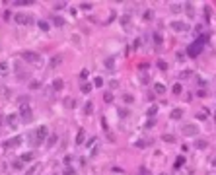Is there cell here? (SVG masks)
I'll return each mask as SVG.
<instances>
[{"mask_svg":"<svg viewBox=\"0 0 216 175\" xmlns=\"http://www.w3.org/2000/svg\"><path fill=\"white\" fill-rule=\"evenodd\" d=\"M20 117H21V121H24V123L33 121V113H31V109H29V105H26V103L20 105Z\"/></svg>","mask_w":216,"mask_h":175,"instance_id":"1","label":"cell"},{"mask_svg":"<svg viewBox=\"0 0 216 175\" xmlns=\"http://www.w3.org/2000/svg\"><path fill=\"white\" fill-rule=\"evenodd\" d=\"M24 60H27V62H33V64H41L43 62V58H41V55H37V53H33V51H26L24 55Z\"/></svg>","mask_w":216,"mask_h":175,"instance_id":"2","label":"cell"},{"mask_svg":"<svg viewBox=\"0 0 216 175\" xmlns=\"http://www.w3.org/2000/svg\"><path fill=\"white\" fill-rule=\"evenodd\" d=\"M201 51H203V43H201L199 39H197L193 45L187 47V55H189V57H199V55H201Z\"/></svg>","mask_w":216,"mask_h":175,"instance_id":"3","label":"cell"},{"mask_svg":"<svg viewBox=\"0 0 216 175\" xmlns=\"http://www.w3.org/2000/svg\"><path fill=\"white\" fill-rule=\"evenodd\" d=\"M14 21H16V24H20V26H27V24H31V21H33V18L29 16V14L20 12V14H16V16H14Z\"/></svg>","mask_w":216,"mask_h":175,"instance_id":"4","label":"cell"},{"mask_svg":"<svg viewBox=\"0 0 216 175\" xmlns=\"http://www.w3.org/2000/svg\"><path fill=\"white\" fill-rule=\"evenodd\" d=\"M47 132H49V130H47V127H39V129L35 130V144H41V142H43V140L47 138Z\"/></svg>","mask_w":216,"mask_h":175,"instance_id":"5","label":"cell"},{"mask_svg":"<svg viewBox=\"0 0 216 175\" xmlns=\"http://www.w3.org/2000/svg\"><path fill=\"white\" fill-rule=\"evenodd\" d=\"M197 132H199V127H197L195 123H187V125H183V134H187V136H195Z\"/></svg>","mask_w":216,"mask_h":175,"instance_id":"6","label":"cell"},{"mask_svg":"<svg viewBox=\"0 0 216 175\" xmlns=\"http://www.w3.org/2000/svg\"><path fill=\"white\" fill-rule=\"evenodd\" d=\"M171 27H173L175 31H185V29H187V24H183V21H171Z\"/></svg>","mask_w":216,"mask_h":175,"instance_id":"7","label":"cell"},{"mask_svg":"<svg viewBox=\"0 0 216 175\" xmlns=\"http://www.w3.org/2000/svg\"><path fill=\"white\" fill-rule=\"evenodd\" d=\"M183 117V109H179V107H175V109L171 111V119H175V121H179Z\"/></svg>","mask_w":216,"mask_h":175,"instance_id":"8","label":"cell"},{"mask_svg":"<svg viewBox=\"0 0 216 175\" xmlns=\"http://www.w3.org/2000/svg\"><path fill=\"white\" fill-rule=\"evenodd\" d=\"M206 146H208V142H206V140H203V138H197V140H195V148L204 150Z\"/></svg>","mask_w":216,"mask_h":175,"instance_id":"9","label":"cell"},{"mask_svg":"<svg viewBox=\"0 0 216 175\" xmlns=\"http://www.w3.org/2000/svg\"><path fill=\"white\" fill-rule=\"evenodd\" d=\"M154 91L162 95V93H165V86H164V84H160V82H158V84H154Z\"/></svg>","mask_w":216,"mask_h":175,"instance_id":"10","label":"cell"},{"mask_svg":"<svg viewBox=\"0 0 216 175\" xmlns=\"http://www.w3.org/2000/svg\"><path fill=\"white\" fill-rule=\"evenodd\" d=\"M64 105L68 107V109H72V107H76V99H72V97H66V99H64Z\"/></svg>","mask_w":216,"mask_h":175,"instance_id":"11","label":"cell"},{"mask_svg":"<svg viewBox=\"0 0 216 175\" xmlns=\"http://www.w3.org/2000/svg\"><path fill=\"white\" fill-rule=\"evenodd\" d=\"M21 142V138L20 136H16V138H14V140H10V142H6L4 144V146H6V148H10V146H18V144Z\"/></svg>","mask_w":216,"mask_h":175,"instance_id":"12","label":"cell"},{"mask_svg":"<svg viewBox=\"0 0 216 175\" xmlns=\"http://www.w3.org/2000/svg\"><path fill=\"white\" fill-rule=\"evenodd\" d=\"M8 64L6 62H0V76H8Z\"/></svg>","mask_w":216,"mask_h":175,"instance_id":"13","label":"cell"},{"mask_svg":"<svg viewBox=\"0 0 216 175\" xmlns=\"http://www.w3.org/2000/svg\"><path fill=\"white\" fill-rule=\"evenodd\" d=\"M18 115H8V119H6V123L10 125V127H16V123H18V119H16Z\"/></svg>","mask_w":216,"mask_h":175,"instance_id":"14","label":"cell"},{"mask_svg":"<svg viewBox=\"0 0 216 175\" xmlns=\"http://www.w3.org/2000/svg\"><path fill=\"white\" fill-rule=\"evenodd\" d=\"M105 66H107V68H109V70H113V68H115V60H113V57L105 58Z\"/></svg>","mask_w":216,"mask_h":175,"instance_id":"15","label":"cell"},{"mask_svg":"<svg viewBox=\"0 0 216 175\" xmlns=\"http://www.w3.org/2000/svg\"><path fill=\"white\" fill-rule=\"evenodd\" d=\"M53 88H55V90H62V80H60V78H57V80L53 82Z\"/></svg>","mask_w":216,"mask_h":175,"instance_id":"16","label":"cell"},{"mask_svg":"<svg viewBox=\"0 0 216 175\" xmlns=\"http://www.w3.org/2000/svg\"><path fill=\"white\" fill-rule=\"evenodd\" d=\"M84 138H86L84 130H80V132H78V136H76V144H82V142H84Z\"/></svg>","mask_w":216,"mask_h":175,"instance_id":"17","label":"cell"},{"mask_svg":"<svg viewBox=\"0 0 216 175\" xmlns=\"http://www.w3.org/2000/svg\"><path fill=\"white\" fill-rule=\"evenodd\" d=\"M103 99L107 101V103H111V101H113V93H111V91H105V93H103Z\"/></svg>","mask_w":216,"mask_h":175,"instance_id":"18","label":"cell"},{"mask_svg":"<svg viewBox=\"0 0 216 175\" xmlns=\"http://www.w3.org/2000/svg\"><path fill=\"white\" fill-rule=\"evenodd\" d=\"M123 101H125V103H132V101H134V97H132L131 93H125V95H123Z\"/></svg>","mask_w":216,"mask_h":175,"instance_id":"19","label":"cell"},{"mask_svg":"<svg viewBox=\"0 0 216 175\" xmlns=\"http://www.w3.org/2000/svg\"><path fill=\"white\" fill-rule=\"evenodd\" d=\"M55 142H57V136L53 134V136H49V140H47V146L51 148V146H55Z\"/></svg>","mask_w":216,"mask_h":175,"instance_id":"20","label":"cell"},{"mask_svg":"<svg viewBox=\"0 0 216 175\" xmlns=\"http://www.w3.org/2000/svg\"><path fill=\"white\" fill-rule=\"evenodd\" d=\"M31 160H33V154H31V152H29V154H24V156H21V162H31Z\"/></svg>","mask_w":216,"mask_h":175,"instance_id":"21","label":"cell"},{"mask_svg":"<svg viewBox=\"0 0 216 175\" xmlns=\"http://www.w3.org/2000/svg\"><path fill=\"white\" fill-rule=\"evenodd\" d=\"M37 171H39V163H35V165H33V167L29 169V171H27V175H35Z\"/></svg>","mask_w":216,"mask_h":175,"instance_id":"22","label":"cell"},{"mask_svg":"<svg viewBox=\"0 0 216 175\" xmlns=\"http://www.w3.org/2000/svg\"><path fill=\"white\" fill-rule=\"evenodd\" d=\"M37 26H39V29H43V31H47V29H49V24H47V21H43V19H41Z\"/></svg>","mask_w":216,"mask_h":175,"instance_id":"23","label":"cell"},{"mask_svg":"<svg viewBox=\"0 0 216 175\" xmlns=\"http://www.w3.org/2000/svg\"><path fill=\"white\" fill-rule=\"evenodd\" d=\"M158 68H160V70H168V64H165V60H158Z\"/></svg>","mask_w":216,"mask_h":175,"instance_id":"24","label":"cell"},{"mask_svg":"<svg viewBox=\"0 0 216 175\" xmlns=\"http://www.w3.org/2000/svg\"><path fill=\"white\" fill-rule=\"evenodd\" d=\"M183 163H185V158H177V160H175V167L179 169L181 165H183Z\"/></svg>","mask_w":216,"mask_h":175,"instance_id":"25","label":"cell"},{"mask_svg":"<svg viewBox=\"0 0 216 175\" xmlns=\"http://www.w3.org/2000/svg\"><path fill=\"white\" fill-rule=\"evenodd\" d=\"M154 43H156V45L162 43V35H160V33H154Z\"/></svg>","mask_w":216,"mask_h":175,"instance_id":"26","label":"cell"},{"mask_svg":"<svg viewBox=\"0 0 216 175\" xmlns=\"http://www.w3.org/2000/svg\"><path fill=\"white\" fill-rule=\"evenodd\" d=\"M164 140H165V142H175V136H171V134H164Z\"/></svg>","mask_w":216,"mask_h":175,"instance_id":"27","label":"cell"},{"mask_svg":"<svg viewBox=\"0 0 216 175\" xmlns=\"http://www.w3.org/2000/svg\"><path fill=\"white\" fill-rule=\"evenodd\" d=\"M129 21H131V19H129V16H123V18H121V24H123L125 27H129Z\"/></svg>","mask_w":216,"mask_h":175,"instance_id":"28","label":"cell"},{"mask_svg":"<svg viewBox=\"0 0 216 175\" xmlns=\"http://www.w3.org/2000/svg\"><path fill=\"white\" fill-rule=\"evenodd\" d=\"M57 64H60V57H55V58L51 60V66H53V68H55Z\"/></svg>","mask_w":216,"mask_h":175,"instance_id":"29","label":"cell"},{"mask_svg":"<svg viewBox=\"0 0 216 175\" xmlns=\"http://www.w3.org/2000/svg\"><path fill=\"white\" fill-rule=\"evenodd\" d=\"M173 93H175V95H179V93H181V84H175V86H173Z\"/></svg>","mask_w":216,"mask_h":175,"instance_id":"30","label":"cell"},{"mask_svg":"<svg viewBox=\"0 0 216 175\" xmlns=\"http://www.w3.org/2000/svg\"><path fill=\"white\" fill-rule=\"evenodd\" d=\"M156 113H158V107H156V105H152V107H150V109H148V115H156Z\"/></svg>","mask_w":216,"mask_h":175,"instance_id":"31","label":"cell"},{"mask_svg":"<svg viewBox=\"0 0 216 175\" xmlns=\"http://www.w3.org/2000/svg\"><path fill=\"white\" fill-rule=\"evenodd\" d=\"M185 8H187V14H189V16H193V4H189V2H187V4H185Z\"/></svg>","mask_w":216,"mask_h":175,"instance_id":"32","label":"cell"},{"mask_svg":"<svg viewBox=\"0 0 216 175\" xmlns=\"http://www.w3.org/2000/svg\"><path fill=\"white\" fill-rule=\"evenodd\" d=\"M171 12H181V4H171Z\"/></svg>","mask_w":216,"mask_h":175,"instance_id":"33","label":"cell"},{"mask_svg":"<svg viewBox=\"0 0 216 175\" xmlns=\"http://www.w3.org/2000/svg\"><path fill=\"white\" fill-rule=\"evenodd\" d=\"M55 24H57L59 27H62V26H64V19H62V18H55Z\"/></svg>","mask_w":216,"mask_h":175,"instance_id":"34","label":"cell"},{"mask_svg":"<svg viewBox=\"0 0 216 175\" xmlns=\"http://www.w3.org/2000/svg\"><path fill=\"white\" fill-rule=\"evenodd\" d=\"M109 88H111V90L119 88V82H117V80H111V82H109Z\"/></svg>","mask_w":216,"mask_h":175,"instance_id":"35","label":"cell"},{"mask_svg":"<svg viewBox=\"0 0 216 175\" xmlns=\"http://www.w3.org/2000/svg\"><path fill=\"white\" fill-rule=\"evenodd\" d=\"M24 167V163H21V160H18V162H14V169H21Z\"/></svg>","mask_w":216,"mask_h":175,"instance_id":"36","label":"cell"},{"mask_svg":"<svg viewBox=\"0 0 216 175\" xmlns=\"http://www.w3.org/2000/svg\"><path fill=\"white\" fill-rule=\"evenodd\" d=\"M64 175H76V171H74L72 167H66L64 169Z\"/></svg>","mask_w":216,"mask_h":175,"instance_id":"37","label":"cell"},{"mask_svg":"<svg viewBox=\"0 0 216 175\" xmlns=\"http://www.w3.org/2000/svg\"><path fill=\"white\" fill-rule=\"evenodd\" d=\"M93 84H96V86H103V78H96V80H93Z\"/></svg>","mask_w":216,"mask_h":175,"instance_id":"38","label":"cell"},{"mask_svg":"<svg viewBox=\"0 0 216 175\" xmlns=\"http://www.w3.org/2000/svg\"><path fill=\"white\" fill-rule=\"evenodd\" d=\"M92 109H93V105H92V103H86V107H84L86 113H92Z\"/></svg>","mask_w":216,"mask_h":175,"instance_id":"39","label":"cell"},{"mask_svg":"<svg viewBox=\"0 0 216 175\" xmlns=\"http://www.w3.org/2000/svg\"><path fill=\"white\" fill-rule=\"evenodd\" d=\"M197 117H199L201 121H204V119H206V113H204V111H201V113H197Z\"/></svg>","mask_w":216,"mask_h":175,"instance_id":"40","label":"cell"},{"mask_svg":"<svg viewBox=\"0 0 216 175\" xmlns=\"http://www.w3.org/2000/svg\"><path fill=\"white\" fill-rule=\"evenodd\" d=\"M90 91V84H84L82 86V93H88Z\"/></svg>","mask_w":216,"mask_h":175,"instance_id":"41","label":"cell"},{"mask_svg":"<svg viewBox=\"0 0 216 175\" xmlns=\"http://www.w3.org/2000/svg\"><path fill=\"white\" fill-rule=\"evenodd\" d=\"M29 88H31V90H39V82H31Z\"/></svg>","mask_w":216,"mask_h":175,"instance_id":"42","label":"cell"},{"mask_svg":"<svg viewBox=\"0 0 216 175\" xmlns=\"http://www.w3.org/2000/svg\"><path fill=\"white\" fill-rule=\"evenodd\" d=\"M119 115H121V117H127V115H129V111H127V109H119Z\"/></svg>","mask_w":216,"mask_h":175,"instance_id":"43","label":"cell"},{"mask_svg":"<svg viewBox=\"0 0 216 175\" xmlns=\"http://www.w3.org/2000/svg\"><path fill=\"white\" fill-rule=\"evenodd\" d=\"M140 80H142L144 84H148V76H146V74H140Z\"/></svg>","mask_w":216,"mask_h":175,"instance_id":"44","label":"cell"},{"mask_svg":"<svg viewBox=\"0 0 216 175\" xmlns=\"http://www.w3.org/2000/svg\"><path fill=\"white\" fill-rule=\"evenodd\" d=\"M55 8H59V10H60V8H64V2H57V4H55Z\"/></svg>","mask_w":216,"mask_h":175,"instance_id":"45","label":"cell"}]
</instances>
